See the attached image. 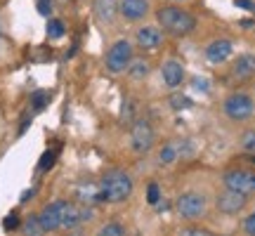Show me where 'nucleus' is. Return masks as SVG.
I'll list each match as a JSON object with an SVG mask.
<instances>
[{
  "label": "nucleus",
  "mask_w": 255,
  "mask_h": 236,
  "mask_svg": "<svg viewBox=\"0 0 255 236\" xmlns=\"http://www.w3.org/2000/svg\"><path fill=\"white\" fill-rule=\"evenodd\" d=\"M102 203H123L132 194V180L123 170H111L100 182Z\"/></svg>",
  "instance_id": "nucleus-1"
},
{
  "label": "nucleus",
  "mask_w": 255,
  "mask_h": 236,
  "mask_svg": "<svg viewBox=\"0 0 255 236\" xmlns=\"http://www.w3.org/2000/svg\"><path fill=\"white\" fill-rule=\"evenodd\" d=\"M156 19H158V26L168 31V33H173V36H189L196 28L194 14H189V12H184L180 7H161L156 12Z\"/></svg>",
  "instance_id": "nucleus-2"
},
{
  "label": "nucleus",
  "mask_w": 255,
  "mask_h": 236,
  "mask_svg": "<svg viewBox=\"0 0 255 236\" xmlns=\"http://www.w3.org/2000/svg\"><path fill=\"white\" fill-rule=\"evenodd\" d=\"M132 62V45L128 40H116L107 52V69L111 73H123Z\"/></svg>",
  "instance_id": "nucleus-3"
},
{
  "label": "nucleus",
  "mask_w": 255,
  "mask_h": 236,
  "mask_svg": "<svg viewBox=\"0 0 255 236\" xmlns=\"http://www.w3.org/2000/svg\"><path fill=\"white\" fill-rule=\"evenodd\" d=\"M175 208L177 213L187 220H199L206 215V196H201L196 191H187L182 196H177L175 201Z\"/></svg>",
  "instance_id": "nucleus-4"
},
{
  "label": "nucleus",
  "mask_w": 255,
  "mask_h": 236,
  "mask_svg": "<svg viewBox=\"0 0 255 236\" xmlns=\"http://www.w3.org/2000/svg\"><path fill=\"white\" fill-rule=\"evenodd\" d=\"M222 109H225V114H227L232 120H246V118L253 116L255 104L248 95H244V92H234V95H229L227 100H225Z\"/></svg>",
  "instance_id": "nucleus-5"
},
{
  "label": "nucleus",
  "mask_w": 255,
  "mask_h": 236,
  "mask_svg": "<svg viewBox=\"0 0 255 236\" xmlns=\"http://www.w3.org/2000/svg\"><path fill=\"white\" fill-rule=\"evenodd\" d=\"M225 187L227 189H234L244 196H251L255 194V170H244V168H237V170H227L225 177Z\"/></svg>",
  "instance_id": "nucleus-6"
},
{
  "label": "nucleus",
  "mask_w": 255,
  "mask_h": 236,
  "mask_svg": "<svg viewBox=\"0 0 255 236\" xmlns=\"http://www.w3.org/2000/svg\"><path fill=\"white\" fill-rule=\"evenodd\" d=\"M154 127L149 120H135L132 127H130V144H132V151L137 154H146L151 146H154Z\"/></svg>",
  "instance_id": "nucleus-7"
},
{
  "label": "nucleus",
  "mask_w": 255,
  "mask_h": 236,
  "mask_svg": "<svg viewBox=\"0 0 255 236\" xmlns=\"http://www.w3.org/2000/svg\"><path fill=\"white\" fill-rule=\"evenodd\" d=\"M246 199L244 194H239L234 189H225L222 194H218V199H215V206H218L220 213H227V215H237L244 210L246 206Z\"/></svg>",
  "instance_id": "nucleus-8"
},
{
  "label": "nucleus",
  "mask_w": 255,
  "mask_h": 236,
  "mask_svg": "<svg viewBox=\"0 0 255 236\" xmlns=\"http://www.w3.org/2000/svg\"><path fill=\"white\" fill-rule=\"evenodd\" d=\"M62 206H64V201H52L38 215V220H40V225H43L45 232H57V229L62 227Z\"/></svg>",
  "instance_id": "nucleus-9"
},
{
  "label": "nucleus",
  "mask_w": 255,
  "mask_h": 236,
  "mask_svg": "<svg viewBox=\"0 0 255 236\" xmlns=\"http://www.w3.org/2000/svg\"><path fill=\"white\" fill-rule=\"evenodd\" d=\"M119 12L126 17V21H139L149 14V2L146 0H121Z\"/></svg>",
  "instance_id": "nucleus-10"
},
{
  "label": "nucleus",
  "mask_w": 255,
  "mask_h": 236,
  "mask_svg": "<svg viewBox=\"0 0 255 236\" xmlns=\"http://www.w3.org/2000/svg\"><path fill=\"white\" fill-rule=\"evenodd\" d=\"M161 76H163V83L168 88H177V85H182L184 81V66L182 62H177V59H168L163 64V69H161Z\"/></svg>",
  "instance_id": "nucleus-11"
},
{
  "label": "nucleus",
  "mask_w": 255,
  "mask_h": 236,
  "mask_svg": "<svg viewBox=\"0 0 255 236\" xmlns=\"http://www.w3.org/2000/svg\"><path fill=\"white\" fill-rule=\"evenodd\" d=\"M232 76L237 78V81H248V78H253L255 76V55L253 52H246V55H241L234 62L232 66Z\"/></svg>",
  "instance_id": "nucleus-12"
},
{
  "label": "nucleus",
  "mask_w": 255,
  "mask_h": 236,
  "mask_svg": "<svg viewBox=\"0 0 255 236\" xmlns=\"http://www.w3.org/2000/svg\"><path fill=\"white\" fill-rule=\"evenodd\" d=\"M232 57V43L229 40H213L208 47H206V59L210 64H222Z\"/></svg>",
  "instance_id": "nucleus-13"
},
{
  "label": "nucleus",
  "mask_w": 255,
  "mask_h": 236,
  "mask_svg": "<svg viewBox=\"0 0 255 236\" xmlns=\"http://www.w3.org/2000/svg\"><path fill=\"white\" fill-rule=\"evenodd\" d=\"M76 196H78V201H81V206H100L102 203L100 184H92V182H83V184H78Z\"/></svg>",
  "instance_id": "nucleus-14"
},
{
  "label": "nucleus",
  "mask_w": 255,
  "mask_h": 236,
  "mask_svg": "<svg viewBox=\"0 0 255 236\" xmlns=\"http://www.w3.org/2000/svg\"><path fill=\"white\" fill-rule=\"evenodd\" d=\"M161 40H163V36L156 26H142L137 31V45L142 50H154L161 45Z\"/></svg>",
  "instance_id": "nucleus-15"
},
{
  "label": "nucleus",
  "mask_w": 255,
  "mask_h": 236,
  "mask_svg": "<svg viewBox=\"0 0 255 236\" xmlns=\"http://www.w3.org/2000/svg\"><path fill=\"white\" fill-rule=\"evenodd\" d=\"M95 14L102 21H114L119 14V0H95Z\"/></svg>",
  "instance_id": "nucleus-16"
},
{
  "label": "nucleus",
  "mask_w": 255,
  "mask_h": 236,
  "mask_svg": "<svg viewBox=\"0 0 255 236\" xmlns=\"http://www.w3.org/2000/svg\"><path fill=\"white\" fill-rule=\"evenodd\" d=\"M21 234L24 236H45L47 232L43 229L38 215H28V218L24 220V225H21Z\"/></svg>",
  "instance_id": "nucleus-17"
},
{
  "label": "nucleus",
  "mask_w": 255,
  "mask_h": 236,
  "mask_svg": "<svg viewBox=\"0 0 255 236\" xmlns=\"http://www.w3.org/2000/svg\"><path fill=\"white\" fill-rule=\"evenodd\" d=\"M128 73H130L135 81H142V78H146V76H149V64H146L144 59L130 62V66H128Z\"/></svg>",
  "instance_id": "nucleus-18"
},
{
  "label": "nucleus",
  "mask_w": 255,
  "mask_h": 236,
  "mask_svg": "<svg viewBox=\"0 0 255 236\" xmlns=\"http://www.w3.org/2000/svg\"><path fill=\"white\" fill-rule=\"evenodd\" d=\"M177 158V149H175V144H165L161 151H158V161L163 165H170Z\"/></svg>",
  "instance_id": "nucleus-19"
},
{
  "label": "nucleus",
  "mask_w": 255,
  "mask_h": 236,
  "mask_svg": "<svg viewBox=\"0 0 255 236\" xmlns=\"http://www.w3.org/2000/svg\"><path fill=\"white\" fill-rule=\"evenodd\" d=\"M97 236H126V232H123V227H121L119 222H107V225L100 229Z\"/></svg>",
  "instance_id": "nucleus-20"
},
{
  "label": "nucleus",
  "mask_w": 255,
  "mask_h": 236,
  "mask_svg": "<svg viewBox=\"0 0 255 236\" xmlns=\"http://www.w3.org/2000/svg\"><path fill=\"white\" fill-rule=\"evenodd\" d=\"M64 31H66V28H64V24L62 21H59V19H50V21H47V36L50 38H62L64 36Z\"/></svg>",
  "instance_id": "nucleus-21"
},
{
  "label": "nucleus",
  "mask_w": 255,
  "mask_h": 236,
  "mask_svg": "<svg viewBox=\"0 0 255 236\" xmlns=\"http://www.w3.org/2000/svg\"><path fill=\"white\" fill-rule=\"evenodd\" d=\"M241 146H244V151H246V154L255 156V130L244 132V137H241Z\"/></svg>",
  "instance_id": "nucleus-22"
},
{
  "label": "nucleus",
  "mask_w": 255,
  "mask_h": 236,
  "mask_svg": "<svg viewBox=\"0 0 255 236\" xmlns=\"http://www.w3.org/2000/svg\"><path fill=\"white\" fill-rule=\"evenodd\" d=\"M170 107H173L175 111L191 109V100L189 97H184V95H173V97H170Z\"/></svg>",
  "instance_id": "nucleus-23"
},
{
  "label": "nucleus",
  "mask_w": 255,
  "mask_h": 236,
  "mask_svg": "<svg viewBox=\"0 0 255 236\" xmlns=\"http://www.w3.org/2000/svg\"><path fill=\"white\" fill-rule=\"evenodd\" d=\"M146 201H149V206H158V203H161V189H158V184H156V182H149Z\"/></svg>",
  "instance_id": "nucleus-24"
},
{
  "label": "nucleus",
  "mask_w": 255,
  "mask_h": 236,
  "mask_svg": "<svg viewBox=\"0 0 255 236\" xmlns=\"http://www.w3.org/2000/svg\"><path fill=\"white\" fill-rule=\"evenodd\" d=\"M55 158H57L55 151H45V154L40 156V163H38V168H40V170H50V168H52V163H55Z\"/></svg>",
  "instance_id": "nucleus-25"
},
{
  "label": "nucleus",
  "mask_w": 255,
  "mask_h": 236,
  "mask_svg": "<svg viewBox=\"0 0 255 236\" xmlns=\"http://www.w3.org/2000/svg\"><path fill=\"white\" fill-rule=\"evenodd\" d=\"M31 102H33V109L40 111V109H43V107L47 104V102H50V95L40 90V92H36V95H33V100H31Z\"/></svg>",
  "instance_id": "nucleus-26"
},
{
  "label": "nucleus",
  "mask_w": 255,
  "mask_h": 236,
  "mask_svg": "<svg viewBox=\"0 0 255 236\" xmlns=\"http://www.w3.org/2000/svg\"><path fill=\"white\" fill-rule=\"evenodd\" d=\"M191 85H194V90H199V92H208L210 90V83H208V78H194L191 81Z\"/></svg>",
  "instance_id": "nucleus-27"
},
{
  "label": "nucleus",
  "mask_w": 255,
  "mask_h": 236,
  "mask_svg": "<svg viewBox=\"0 0 255 236\" xmlns=\"http://www.w3.org/2000/svg\"><path fill=\"white\" fill-rule=\"evenodd\" d=\"M180 236H215V234H210V232L199 229V227H189V229H182V232H180Z\"/></svg>",
  "instance_id": "nucleus-28"
},
{
  "label": "nucleus",
  "mask_w": 255,
  "mask_h": 236,
  "mask_svg": "<svg viewBox=\"0 0 255 236\" xmlns=\"http://www.w3.org/2000/svg\"><path fill=\"white\" fill-rule=\"evenodd\" d=\"M244 232H246L248 236H255V213L244 220Z\"/></svg>",
  "instance_id": "nucleus-29"
},
{
  "label": "nucleus",
  "mask_w": 255,
  "mask_h": 236,
  "mask_svg": "<svg viewBox=\"0 0 255 236\" xmlns=\"http://www.w3.org/2000/svg\"><path fill=\"white\" fill-rule=\"evenodd\" d=\"M38 12H40L43 17H50V12H52V2H50V0H38Z\"/></svg>",
  "instance_id": "nucleus-30"
},
{
  "label": "nucleus",
  "mask_w": 255,
  "mask_h": 236,
  "mask_svg": "<svg viewBox=\"0 0 255 236\" xmlns=\"http://www.w3.org/2000/svg\"><path fill=\"white\" fill-rule=\"evenodd\" d=\"M2 227L7 229V232H9V229H17V227H19V218H17V215H7V218H5V225H2Z\"/></svg>",
  "instance_id": "nucleus-31"
},
{
  "label": "nucleus",
  "mask_w": 255,
  "mask_h": 236,
  "mask_svg": "<svg viewBox=\"0 0 255 236\" xmlns=\"http://www.w3.org/2000/svg\"><path fill=\"white\" fill-rule=\"evenodd\" d=\"M234 5H237V7H244V9L255 12V2H253V0H234Z\"/></svg>",
  "instance_id": "nucleus-32"
}]
</instances>
